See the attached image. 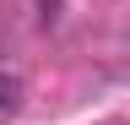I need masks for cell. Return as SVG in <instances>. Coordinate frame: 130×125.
I'll return each mask as SVG.
<instances>
[{
    "mask_svg": "<svg viewBox=\"0 0 130 125\" xmlns=\"http://www.w3.org/2000/svg\"><path fill=\"white\" fill-rule=\"evenodd\" d=\"M16 109H22V76L0 71V120H11Z\"/></svg>",
    "mask_w": 130,
    "mask_h": 125,
    "instance_id": "1",
    "label": "cell"
},
{
    "mask_svg": "<svg viewBox=\"0 0 130 125\" xmlns=\"http://www.w3.org/2000/svg\"><path fill=\"white\" fill-rule=\"evenodd\" d=\"M38 6H43V11H38L43 22H60V0H38Z\"/></svg>",
    "mask_w": 130,
    "mask_h": 125,
    "instance_id": "2",
    "label": "cell"
}]
</instances>
